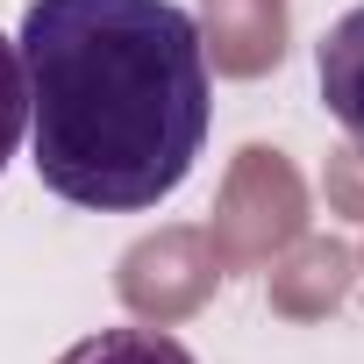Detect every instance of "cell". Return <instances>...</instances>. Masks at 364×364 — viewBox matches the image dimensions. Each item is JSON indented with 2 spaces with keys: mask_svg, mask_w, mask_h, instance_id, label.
Wrapping results in <instances>:
<instances>
[{
  "mask_svg": "<svg viewBox=\"0 0 364 364\" xmlns=\"http://www.w3.org/2000/svg\"><path fill=\"white\" fill-rule=\"evenodd\" d=\"M36 178L93 215H143L208 143L200 29L171 0H29L22 15Z\"/></svg>",
  "mask_w": 364,
  "mask_h": 364,
  "instance_id": "6da1fadb",
  "label": "cell"
},
{
  "mask_svg": "<svg viewBox=\"0 0 364 364\" xmlns=\"http://www.w3.org/2000/svg\"><path fill=\"white\" fill-rule=\"evenodd\" d=\"M307 229V186L286 150L272 143H243L229 157V178H222V200H215V222H208V243L222 257V272H264L279 250H293Z\"/></svg>",
  "mask_w": 364,
  "mask_h": 364,
  "instance_id": "7a4b0ae2",
  "label": "cell"
},
{
  "mask_svg": "<svg viewBox=\"0 0 364 364\" xmlns=\"http://www.w3.org/2000/svg\"><path fill=\"white\" fill-rule=\"evenodd\" d=\"M215 279H222V257L208 243V229H157L143 243L122 250V300L129 314H143L150 328H171V321H186L215 300Z\"/></svg>",
  "mask_w": 364,
  "mask_h": 364,
  "instance_id": "3957f363",
  "label": "cell"
},
{
  "mask_svg": "<svg viewBox=\"0 0 364 364\" xmlns=\"http://www.w3.org/2000/svg\"><path fill=\"white\" fill-rule=\"evenodd\" d=\"M200 58L222 79H264L286 43H293V8L286 0H200Z\"/></svg>",
  "mask_w": 364,
  "mask_h": 364,
  "instance_id": "277c9868",
  "label": "cell"
},
{
  "mask_svg": "<svg viewBox=\"0 0 364 364\" xmlns=\"http://www.w3.org/2000/svg\"><path fill=\"white\" fill-rule=\"evenodd\" d=\"M350 279H357V257L328 236H300L293 250H279L272 264V307L286 321H321L350 300Z\"/></svg>",
  "mask_w": 364,
  "mask_h": 364,
  "instance_id": "5b68a950",
  "label": "cell"
},
{
  "mask_svg": "<svg viewBox=\"0 0 364 364\" xmlns=\"http://www.w3.org/2000/svg\"><path fill=\"white\" fill-rule=\"evenodd\" d=\"M321 100H328V114L364 143V8H350V15L321 36Z\"/></svg>",
  "mask_w": 364,
  "mask_h": 364,
  "instance_id": "8992f818",
  "label": "cell"
},
{
  "mask_svg": "<svg viewBox=\"0 0 364 364\" xmlns=\"http://www.w3.org/2000/svg\"><path fill=\"white\" fill-rule=\"evenodd\" d=\"M58 364H200V357L164 328H100V336L72 343Z\"/></svg>",
  "mask_w": 364,
  "mask_h": 364,
  "instance_id": "52a82bcc",
  "label": "cell"
},
{
  "mask_svg": "<svg viewBox=\"0 0 364 364\" xmlns=\"http://www.w3.org/2000/svg\"><path fill=\"white\" fill-rule=\"evenodd\" d=\"M22 129H29V79H22V50L0 36V171H8Z\"/></svg>",
  "mask_w": 364,
  "mask_h": 364,
  "instance_id": "ba28073f",
  "label": "cell"
},
{
  "mask_svg": "<svg viewBox=\"0 0 364 364\" xmlns=\"http://www.w3.org/2000/svg\"><path fill=\"white\" fill-rule=\"evenodd\" d=\"M321 186H328V208H336V215H357V222H364V143H350V150L328 157V178H321Z\"/></svg>",
  "mask_w": 364,
  "mask_h": 364,
  "instance_id": "9c48e42d",
  "label": "cell"
}]
</instances>
